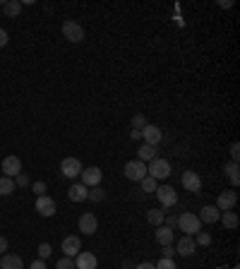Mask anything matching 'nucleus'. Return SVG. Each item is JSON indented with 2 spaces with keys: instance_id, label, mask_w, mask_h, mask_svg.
<instances>
[{
  "instance_id": "f257e3e1",
  "label": "nucleus",
  "mask_w": 240,
  "mask_h": 269,
  "mask_svg": "<svg viewBox=\"0 0 240 269\" xmlns=\"http://www.w3.org/2000/svg\"><path fill=\"white\" fill-rule=\"evenodd\" d=\"M178 228L183 231V236H194V233L202 231V221L197 219V214L183 212L180 216H178Z\"/></svg>"
},
{
  "instance_id": "f03ea898",
  "label": "nucleus",
  "mask_w": 240,
  "mask_h": 269,
  "mask_svg": "<svg viewBox=\"0 0 240 269\" xmlns=\"http://www.w3.org/2000/svg\"><path fill=\"white\" fill-rule=\"evenodd\" d=\"M147 176H151L156 183L158 180H166V178L171 176V164H168V159H161V157L151 159L149 166H147Z\"/></svg>"
},
{
  "instance_id": "7ed1b4c3",
  "label": "nucleus",
  "mask_w": 240,
  "mask_h": 269,
  "mask_svg": "<svg viewBox=\"0 0 240 269\" xmlns=\"http://www.w3.org/2000/svg\"><path fill=\"white\" fill-rule=\"evenodd\" d=\"M63 36L70 41V44H82L84 41V29L79 22L74 19H65L63 22Z\"/></svg>"
},
{
  "instance_id": "20e7f679",
  "label": "nucleus",
  "mask_w": 240,
  "mask_h": 269,
  "mask_svg": "<svg viewBox=\"0 0 240 269\" xmlns=\"http://www.w3.org/2000/svg\"><path fill=\"white\" fill-rule=\"evenodd\" d=\"M144 176H147V164H142V161H137V159L125 164V178H128V180L139 183Z\"/></svg>"
},
{
  "instance_id": "39448f33",
  "label": "nucleus",
  "mask_w": 240,
  "mask_h": 269,
  "mask_svg": "<svg viewBox=\"0 0 240 269\" xmlns=\"http://www.w3.org/2000/svg\"><path fill=\"white\" fill-rule=\"evenodd\" d=\"M156 197H158V202H161L164 209H171V207H176L178 204V193L171 185H158L156 187Z\"/></svg>"
},
{
  "instance_id": "423d86ee",
  "label": "nucleus",
  "mask_w": 240,
  "mask_h": 269,
  "mask_svg": "<svg viewBox=\"0 0 240 269\" xmlns=\"http://www.w3.org/2000/svg\"><path fill=\"white\" fill-rule=\"evenodd\" d=\"M0 171H3L8 178L19 176V173H22V159L15 157V154L5 157V159H3V164H0Z\"/></svg>"
},
{
  "instance_id": "0eeeda50",
  "label": "nucleus",
  "mask_w": 240,
  "mask_h": 269,
  "mask_svg": "<svg viewBox=\"0 0 240 269\" xmlns=\"http://www.w3.org/2000/svg\"><path fill=\"white\" fill-rule=\"evenodd\" d=\"M82 161L74 157H67L63 159V164H60V173H63L65 178H79V173H82Z\"/></svg>"
},
{
  "instance_id": "6e6552de",
  "label": "nucleus",
  "mask_w": 240,
  "mask_h": 269,
  "mask_svg": "<svg viewBox=\"0 0 240 269\" xmlns=\"http://www.w3.org/2000/svg\"><path fill=\"white\" fill-rule=\"evenodd\" d=\"M79 178H82V180H79L82 185H87V187H96L99 183H101L103 173H101V168H99V166H89V168H82Z\"/></svg>"
},
{
  "instance_id": "1a4fd4ad",
  "label": "nucleus",
  "mask_w": 240,
  "mask_h": 269,
  "mask_svg": "<svg viewBox=\"0 0 240 269\" xmlns=\"http://www.w3.org/2000/svg\"><path fill=\"white\" fill-rule=\"evenodd\" d=\"M142 139H144V144H151V147H158L161 144V139H164V132H161V128L158 125H144L142 128Z\"/></svg>"
},
{
  "instance_id": "9d476101",
  "label": "nucleus",
  "mask_w": 240,
  "mask_h": 269,
  "mask_svg": "<svg viewBox=\"0 0 240 269\" xmlns=\"http://www.w3.org/2000/svg\"><path fill=\"white\" fill-rule=\"evenodd\" d=\"M238 204V193H233V190H226V193H221V195L216 197V209L219 212H231L233 207Z\"/></svg>"
},
{
  "instance_id": "9b49d317",
  "label": "nucleus",
  "mask_w": 240,
  "mask_h": 269,
  "mask_svg": "<svg viewBox=\"0 0 240 269\" xmlns=\"http://www.w3.org/2000/svg\"><path fill=\"white\" fill-rule=\"evenodd\" d=\"M77 226H79V231H82L84 236H94V233L99 231V219H96L92 212H84L82 216H79V223H77Z\"/></svg>"
},
{
  "instance_id": "f8f14e48",
  "label": "nucleus",
  "mask_w": 240,
  "mask_h": 269,
  "mask_svg": "<svg viewBox=\"0 0 240 269\" xmlns=\"http://www.w3.org/2000/svg\"><path fill=\"white\" fill-rule=\"evenodd\" d=\"M96 264H99L96 255L89 250H79L74 257V269H96Z\"/></svg>"
},
{
  "instance_id": "ddd939ff",
  "label": "nucleus",
  "mask_w": 240,
  "mask_h": 269,
  "mask_svg": "<svg viewBox=\"0 0 240 269\" xmlns=\"http://www.w3.org/2000/svg\"><path fill=\"white\" fill-rule=\"evenodd\" d=\"M180 183H183V187L187 193H199L202 190V178H199V173H194V171H185Z\"/></svg>"
},
{
  "instance_id": "4468645a",
  "label": "nucleus",
  "mask_w": 240,
  "mask_h": 269,
  "mask_svg": "<svg viewBox=\"0 0 240 269\" xmlns=\"http://www.w3.org/2000/svg\"><path fill=\"white\" fill-rule=\"evenodd\" d=\"M60 250H63L65 257H77V252L82 250V241H79L77 236H67V238H63V243H60Z\"/></svg>"
},
{
  "instance_id": "2eb2a0df",
  "label": "nucleus",
  "mask_w": 240,
  "mask_h": 269,
  "mask_svg": "<svg viewBox=\"0 0 240 269\" xmlns=\"http://www.w3.org/2000/svg\"><path fill=\"white\" fill-rule=\"evenodd\" d=\"M36 212L41 214V216H53L56 214V200L53 197H48V195H41L36 197Z\"/></svg>"
},
{
  "instance_id": "dca6fc26",
  "label": "nucleus",
  "mask_w": 240,
  "mask_h": 269,
  "mask_svg": "<svg viewBox=\"0 0 240 269\" xmlns=\"http://www.w3.org/2000/svg\"><path fill=\"white\" fill-rule=\"evenodd\" d=\"M194 250H197V243H194L192 236H183V238L176 243V252H178V255H183V257L194 255Z\"/></svg>"
},
{
  "instance_id": "f3484780",
  "label": "nucleus",
  "mask_w": 240,
  "mask_h": 269,
  "mask_svg": "<svg viewBox=\"0 0 240 269\" xmlns=\"http://www.w3.org/2000/svg\"><path fill=\"white\" fill-rule=\"evenodd\" d=\"M154 238H156V243L161 245V248H164V245H173V243H176V231L168 228V226H156Z\"/></svg>"
},
{
  "instance_id": "a211bd4d",
  "label": "nucleus",
  "mask_w": 240,
  "mask_h": 269,
  "mask_svg": "<svg viewBox=\"0 0 240 269\" xmlns=\"http://www.w3.org/2000/svg\"><path fill=\"white\" fill-rule=\"evenodd\" d=\"M219 216H221V212H219L214 204L202 207V209H199V214H197V219H199L202 223H216V221H219Z\"/></svg>"
},
{
  "instance_id": "6ab92c4d",
  "label": "nucleus",
  "mask_w": 240,
  "mask_h": 269,
  "mask_svg": "<svg viewBox=\"0 0 240 269\" xmlns=\"http://www.w3.org/2000/svg\"><path fill=\"white\" fill-rule=\"evenodd\" d=\"M0 269H24V262L19 255H12V252H5L0 257Z\"/></svg>"
},
{
  "instance_id": "aec40b11",
  "label": "nucleus",
  "mask_w": 240,
  "mask_h": 269,
  "mask_svg": "<svg viewBox=\"0 0 240 269\" xmlns=\"http://www.w3.org/2000/svg\"><path fill=\"white\" fill-rule=\"evenodd\" d=\"M87 195H89V187L82 185V183H74V185H70V190H67L70 202H84V200H87Z\"/></svg>"
},
{
  "instance_id": "412c9836",
  "label": "nucleus",
  "mask_w": 240,
  "mask_h": 269,
  "mask_svg": "<svg viewBox=\"0 0 240 269\" xmlns=\"http://www.w3.org/2000/svg\"><path fill=\"white\" fill-rule=\"evenodd\" d=\"M219 221L223 223V228H228V231H235V228H238V214L233 212H221V216H219Z\"/></svg>"
},
{
  "instance_id": "4be33fe9",
  "label": "nucleus",
  "mask_w": 240,
  "mask_h": 269,
  "mask_svg": "<svg viewBox=\"0 0 240 269\" xmlns=\"http://www.w3.org/2000/svg\"><path fill=\"white\" fill-rule=\"evenodd\" d=\"M151 159H156V147H151V144H139V149H137V161L147 164V161H151Z\"/></svg>"
},
{
  "instance_id": "5701e85b",
  "label": "nucleus",
  "mask_w": 240,
  "mask_h": 269,
  "mask_svg": "<svg viewBox=\"0 0 240 269\" xmlns=\"http://www.w3.org/2000/svg\"><path fill=\"white\" fill-rule=\"evenodd\" d=\"M3 12H5L10 19L19 17V12H22V3H19V0H5V3H3Z\"/></svg>"
},
{
  "instance_id": "b1692460",
  "label": "nucleus",
  "mask_w": 240,
  "mask_h": 269,
  "mask_svg": "<svg viewBox=\"0 0 240 269\" xmlns=\"http://www.w3.org/2000/svg\"><path fill=\"white\" fill-rule=\"evenodd\" d=\"M223 173L228 176V180H231L233 185H238V183H240V168H238V161H228V164L223 166Z\"/></svg>"
},
{
  "instance_id": "393cba45",
  "label": "nucleus",
  "mask_w": 240,
  "mask_h": 269,
  "mask_svg": "<svg viewBox=\"0 0 240 269\" xmlns=\"http://www.w3.org/2000/svg\"><path fill=\"white\" fill-rule=\"evenodd\" d=\"M15 193V178H8V176H0V195L8 197Z\"/></svg>"
},
{
  "instance_id": "a878e982",
  "label": "nucleus",
  "mask_w": 240,
  "mask_h": 269,
  "mask_svg": "<svg viewBox=\"0 0 240 269\" xmlns=\"http://www.w3.org/2000/svg\"><path fill=\"white\" fill-rule=\"evenodd\" d=\"M164 216H166L164 209H149V212H147V221L151 223V226H164Z\"/></svg>"
},
{
  "instance_id": "bb28decb",
  "label": "nucleus",
  "mask_w": 240,
  "mask_h": 269,
  "mask_svg": "<svg viewBox=\"0 0 240 269\" xmlns=\"http://www.w3.org/2000/svg\"><path fill=\"white\" fill-rule=\"evenodd\" d=\"M139 185H142V193H156L158 183H156V180H154L151 176H144L142 180H139Z\"/></svg>"
},
{
  "instance_id": "cd10ccee",
  "label": "nucleus",
  "mask_w": 240,
  "mask_h": 269,
  "mask_svg": "<svg viewBox=\"0 0 240 269\" xmlns=\"http://www.w3.org/2000/svg\"><path fill=\"white\" fill-rule=\"evenodd\" d=\"M87 200H92V202H103L106 200V190L103 187H89V195H87Z\"/></svg>"
},
{
  "instance_id": "c85d7f7f",
  "label": "nucleus",
  "mask_w": 240,
  "mask_h": 269,
  "mask_svg": "<svg viewBox=\"0 0 240 269\" xmlns=\"http://www.w3.org/2000/svg\"><path fill=\"white\" fill-rule=\"evenodd\" d=\"M192 238H194V243H197V245H204V248H207V245H212V236H209V233H207V231L194 233Z\"/></svg>"
},
{
  "instance_id": "c756f323",
  "label": "nucleus",
  "mask_w": 240,
  "mask_h": 269,
  "mask_svg": "<svg viewBox=\"0 0 240 269\" xmlns=\"http://www.w3.org/2000/svg\"><path fill=\"white\" fill-rule=\"evenodd\" d=\"M147 118L142 116V113H137V116H132V130H142L144 125H147Z\"/></svg>"
},
{
  "instance_id": "7c9ffc66",
  "label": "nucleus",
  "mask_w": 240,
  "mask_h": 269,
  "mask_svg": "<svg viewBox=\"0 0 240 269\" xmlns=\"http://www.w3.org/2000/svg\"><path fill=\"white\" fill-rule=\"evenodd\" d=\"M36 252H38V260H48V257H51V252H53V248H51L48 243H41Z\"/></svg>"
},
{
  "instance_id": "2f4dec72",
  "label": "nucleus",
  "mask_w": 240,
  "mask_h": 269,
  "mask_svg": "<svg viewBox=\"0 0 240 269\" xmlns=\"http://www.w3.org/2000/svg\"><path fill=\"white\" fill-rule=\"evenodd\" d=\"M56 269H74V260L72 257H60L56 262Z\"/></svg>"
},
{
  "instance_id": "473e14b6",
  "label": "nucleus",
  "mask_w": 240,
  "mask_h": 269,
  "mask_svg": "<svg viewBox=\"0 0 240 269\" xmlns=\"http://www.w3.org/2000/svg\"><path fill=\"white\" fill-rule=\"evenodd\" d=\"M154 269H178V267H176V262H173V260H166V257H161V260L154 264Z\"/></svg>"
},
{
  "instance_id": "72a5a7b5",
  "label": "nucleus",
  "mask_w": 240,
  "mask_h": 269,
  "mask_svg": "<svg viewBox=\"0 0 240 269\" xmlns=\"http://www.w3.org/2000/svg\"><path fill=\"white\" fill-rule=\"evenodd\" d=\"M173 255H176V248H173V245H164V250H161V257H166V260H173Z\"/></svg>"
},
{
  "instance_id": "f704fd0d",
  "label": "nucleus",
  "mask_w": 240,
  "mask_h": 269,
  "mask_svg": "<svg viewBox=\"0 0 240 269\" xmlns=\"http://www.w3.org/2000/svg\"><path fill=\"white\" fill-rule=\"evenodd\" d=\"M34 193H36V197L46 195V183H44V180H36V183H34Z\"/></svg>"
},
{
  "instance_id": "c9c22d12",
  "label": "nucleus",
  "mask_w": 240,
  "mask_h": 269,
  "mask_svg": "<svg viewBox=\"0 0 240 269\" xmlns=\"http://www.w3.org/2000/svg\"><path fill=\"white\" fill-rule=\"evenodd\" d=\"M164 226H168V228H176V226H178V216H173V214L164 216Z\"/></svg>"
},
{
  "instance_id": "e433bc0d",
  "label": "nucleus",
  "mask_w": 240,
  "mask_h": 269,
  "mask_svg": "<svg viewBox=\"0 0 240 269\" xmlns=\"http://www.w3.org/2000/svg\"><path fill=\"white\" fill-rule=\"evenodd\" d=\"M15 185H19V187H27V185H29V176H24V173H19V176H15Z\"/></svg>"
},
{
  "instance_id": "4c0bfd02",
  "label": "nucleus",
  "mask_w": 240,
  "mask_h": 269,
  "mask_svg": "<svg viewBox=\"0 0 240 269\" xmlns=\"http://www.w3.org/2000/svg\"><path fill=\"white\" fill-rule=\"evenodd\" d=\"M238 159H240V144L233 142L231 144V161H238Z\"/></svg>"
},
{
  "instance_id": "58836bf2",
  "label": "nucleus",
  "mask_w": 240,
  "mask_h": 269,
  "mask_svg": "<svg viewBox=\"0 0 240 269\" xmlns=\"http://www.w3.org/2000/svg\"><path fill=\"white\" fill-rule=\"evenodd\" d=\"M8 238H5V236H0V255H5V252H8Z\"/></svg>"
},
{
  "instance_id": "ea45409f",
  "label": "nucleus",
  "mask_w": 240,
  "mask_h": 269,
  "mask_svg": "<svg viewBox=\"0 0 240 269\" xmlns=\"http://www.w3.org/2000/svg\"><path fill=\"white\" fill-rule=\"evenodd\" d=\"M29 269H46V262H44V260H34L31 264H29Z\"/></svg>"
},
{
  "instance_id": "a19ab883",
  "label": "nucleus",
  "mask_w": 240,
  "mask_h": 269,
  "mask_svg": "<svg viewBox=\"0 0 240 269\" xmlns=\"http://www.w3.org/2000/svg\"><path fill=\"white\" fill-rule=\"evenodd\" d=\"M5 44H8V31H5V29L0 27V48L5 46Z\"/></svg>"
},
{
  "instance_id": "79ce46f5",
  "label": "nucleus",
  "mask_w": 240,
  "mask_h": 269,
  "mask_svg": "<svg viewBox=\"0 0 240 269\" xmlns=\"http://www.w3.org/2000/svg\"><path fill=\"white\" fill-rule=\"evenodd\" d=\"M130 139H142V132H139V130H130Z\"/></svg>"
},
{
  "instance_id": "37998d69",
  "label": "nucleus",
  "mask_w": 240,
  "mask_h": 269,
  "mask_svg": "<svg viewBox=\"0 0 240 269\" xmlns=\"http://www.w3.org/2000/svg\"><path fill=\"white\" fill-rule=\"evenodd\" d=\"M135 269H154V264H149V262H142V264H137Z\"/></svg>"
},
{
  "instance_id": "c03bdc74",
  "label": "nucleus",
  "mask_w": 240,
  "mask_h": 269,
  "mask_svg": "<svg viewBox=\"0 0 240 269\" xmlns=\"http://www.w3.org/2000/svg\"><path fill=\"white\" fill-rule=\"evenodd\" d=\"M123 269H135V264H130V262H125V264H123Z\"/></svg>"
},
{
  "instance_id": "a18cd8bd",
  "label": "nucleus",
  "mask_w": 240,
  "mask_h": 269,
  "mask_svg": "<svg viewBox=\"0 0 240 269\" xmlns=\"http://www.w3.org/2000/svg\"><path fill=\"white\" fill-rule=\"evenodd\" d=\"M233 269H238V267H233Z\"/></svg>"
}]
</instances>
